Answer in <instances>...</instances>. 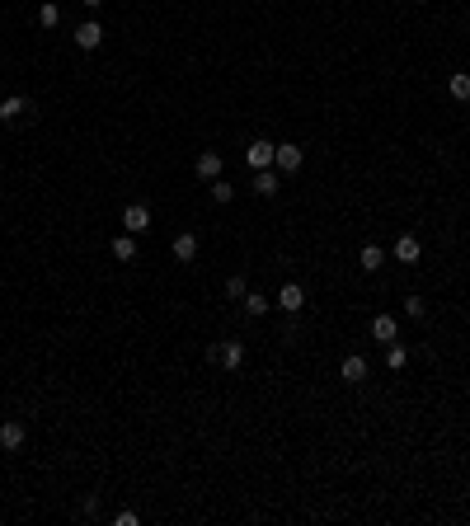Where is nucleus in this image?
<instances>
[{"label":"nucleus","mask_w":470,"mask_h":526,"mask_svg":"<svg viewBox=\"0 0 470 526\" xmlns=\"http://www.w3.org/2000/svg\"><path fill=\"white\" fill-rule=\"evenodd\" d=\"M212 362H216V367H226V371H240V367H245V343H240V338L216 343L212 348Z\"/></svg>","instance_id":"obj_1"},{"label":"nucleus","mask_w":470,"mask_h":526,"mask_svg":"<svg viewBox=\"0 0 470 526\" xmlns=\"http://www.w3.org/2000/svg\"><path fill=\"white\" fill-rule=\"evenodd\" d=\"M123 231H127V236L151 231V207H146V202H127V207H123Z\"/></svg>","instance_id":"obj_2"},{"label":"nucleus","mask_w":470,"mask_h":526,"mask_svg":"<svg viewBox=\"0 0 470 526\" xmlns=\"http://www.w3.org/2000/svg\"><path fill=\"white\" fill-rule=\"evenodd\" d=\"M306 165V156H301V146H291V141H282L278 151H273V169H282V174H296V169Z\"/></svg>","instance_id":"obj_3"},{"label":"nucleus","mask_w":470,"mask_h":526,"mask_svg":"<svg viewBox=\"0 0 470 526\" xmlns=\"http://www.w3.org/2000/svg\"><path fill=\"white\" fill-rule=\"evenodd\" d=\"M273 151H278L273 141H249V146H245L249 169H273Z\"/></svg>","instance_id":"obj_4"},{"label":"nucleus","mask_w":470,"mask_h":526,"mask_svg":"<svg viewBox=\"0 0 470 526\" xmlns=\"http://www.w3.org/2000/svg\"><path fill=\"white\" fill-rule=\"evenodd\" d=\"M273 305H278V310H287V315H296V310L306 305V291H301V282H287V287L278 291V301H273Z\"/></svg>","instance_id":"obj_5"},{"label":"nucleus","mask_w":470,"mask_h":526,"mask_svg":"<svg viewBox=\"0 0 470 526\" xmlns=\"http://www.w3.org/2000/svg\"><path fill=\"white\" fill-rule=\"evenodd\" d=\"M339 376H344L348 385L367 381V358H362V353H348V358H344V367H339Z\"/></svg>","instance_id":"obj_6"},{"label":"nucleus","mask_w":470,"mask_h":526,"mask_svg":"<svg viewBox=\"0 0 470 526\" xmlns=\"http://www.w3.org/2000/svg\"><path fill=\"white\" fill-rule=\"evenodd\" d=\"M371 338H376L381 348L395 343V338H400V325H395V315H376V320H371Z\"/></svg>","instance_id":"obj_7"},{"label":"nucleus","mask_w":470,"mask_h":526,"mask_svg":"<svg viewBox=\"0 0 470 526\" xmlns=\"http://www.w3.org/2000/svg\"><path fill=\"white\" fill-rule=\"evenodd\" d=\"M24 437H29V433H24L19 418H5V423H0V447H5V451H19Z\"/></svg>","instance_id":"obj_8"},{"label":"nucleus","mask_w":470,"mask_h":526,"mask_svg":"<svg viewBox=\"0 0 470 526\" xmlns=\"http://www.w3.org/2000/svg\"><path fill=\"white\" fill-rule=\"evenodd\" d=\"M99 43H104V29H99L94 19H85V24L76 29V47H80V52H94Z\"/></svg>","instance_id":"obj_9"},{"label":"nucleus","mask_w":470,"mask_h":526,"mask_svg":"<svg viewBox=\"0 0 470 526\" xmlns=\"http://www.w3.org/2000/svg\"><path fill=\"white\" fill-rule=\"evenodd\" d=\"M395 258H400V263H419V258H424L419 236H400V240H395Z\"/></svg>","instance_id":"obj_10"},{"label":"nucleus","mask_w":470,"mask_h":526,"mask_svg":"<svg viewBox=\"0 0 470 526\" xmlns=\"http://www.w3.org/2000/svg\"><path fill=\"white\" fill-rule=\"evenodd\" d=\"M174 258H179V263H193V258H198V236H193V231H184V236H174Z\"/></svg>","instance_id":"obj_11"},{"label":"nucleus","mask_w":470,"mask_h":526,"mask_svg":"<svg viewBox=\"0 0 470 526\" xmlns=\"http://www.w3.org/2000/svg\"><path fill=\"white\" fill-rule=\"evenodd\" d=\"M198 179L202 183L221 179V156H216V151H202V156H198Z\"/></svg>","instance_id":"obj_12"},{"label":"nucleus","mask_w":470,"mask_h":526,"mask_svg":"<svg viewBox=\"0 0 470 526\" xmlns=\"http://www.w3.org/2000/svg\"><path fill=\"white\" fill-rule=\"evenodd\" d=\"M24 113H29V99H24V94H5V99H0V123H14Z\"/></svg>","instance_id":"obj_13"},{"label":"nucleus","mask_w":470,"mask_h":526,"mask_svg":"<svg viewBox=\"0 0 470 526\" xmlns=\"http://www.w3.org/2000/svg\"><path fill=\"white\" fill-rule=\"evenodd\" d=\"M358 268H362V273H376V268H386V249H381V245H362V254H358Z\"/></svg>","instance_id":"obj_14"},{"label":"nucleus","mask_w":470,"mask_h":526,"mask_svg":"<svg viewBox=\"0 0 470 526\" xmlns=\"http://www.w3.org/2000/svg\"><path fill=\"white\" fill-rule=\"evenodd\" d=\"M254 193L259 198H273V193H278V174H273V169H254Z\"/></svg>","instance_id":"obj_15"},{"label":"nucleus","mask_w":470,"mask_h":526,"mask_svg":"<svg viewBox=\"0 0 470 526\" xmlns=\"http://www.w3.org/2000/svg\"><path fill=\"white\" fill-rule=\"evenodd\" d=\"M113 258H123V263H132V258H136V240L127 236V231H123V236H113Z\"/></svg>","instance_id":"obj_16"},{"label":"nucleus","mask_w":470,"mask_h":526,"mask_svg":"<svg viewBox=\"0 0 470 526\" xmlns=\"http://www.w3.org/2000/svg\"><path fill=\"white\" fill-rule=\"evenodd\" d=\"M447 94H451V99H461V103H470V76H466V71H456V76L447 80Z\"/></svg>","instance_id":"obj_17"},{"label":"nucleus","mask_w":470,"mask_h":526,"mask_svg":"<svg viewBox=\"0 0 470 526\" xmlns=\"http://www.w3.org/2000/svg\"><path fill=\"white\" fill-rule=\"evenodd\" d=\"M245 310L259 320V315H269V310H273V301L264 296V291H245Z\"/></svg>","instance_id":"obj_18"},{"label":"nucleus","mask_w":470,"mask_h":526,"mask_svg":"<svg viewBox=\"0 0 470 526\" xmlns=\"http://www.w3.org/2000/svg\"><path fill=\"white\" fill-rule=\"evenodd\" d=\"M404 362H409V353L400 348V338H395V343H386V367H391V371H400Z\"/></svg>","instance_id":"obj_19"},{"label":"nucleus","mask_w":470,"mask_h":526,"mask_svg":"<svg viewBox=\"0 0 470 526\" xmlns=\"http://www.w3.org/2000/svg\"><path fill=\"white\" fill-rule=\"evenodd\" d=\"M245 291H249L245 273H235V278H226V296H231V301H245Z\"/></svg>","instance_id":"obj_20"},{"label":"nucleus","mask_w":470,"mask_h":526,"mask_svg":"<svg viewBox=\"0 0 470 526\" xmlns=\"http://www.w3.org/2000/svg\"><path fill=\"white\" fill-rule=\"evenodd\" d=\"M38 24H43V29H47V34H52V29H56V24H61V10H56V5H52V0H47V5H43V10H38Z\"/></svg>","instance_id":"obj_21"},{"label":"nucleus","mask_w":470,"mask_h":526,"mask_svg":"<svg viewBox=\"0 0 470 526\" xmlns=\"http://www.w3.org/2000/svg\"><path fill=\"white\" fill-rule=\"evenodd\" d=\"M231 198H235V183H226V179H212V202H221V207H226Z\"/></svg>","instance_id":"obj_22"},{"label":"nucleus","mask_w":470,"mask_h":526,"mask_svg":"<svg viewBox=\"0 0 470 526\" xmlns=\"http://www.w3.org/2000/svg\"><path fill=\"white\" fill-rule=\"evenodd\" d=\"M404 315H409V320H424V296H404Z\"/></svg>","instance_id":"obj_23"},{"label":"nucleus","mask_w":470,"mask_h":526,"mask_svg":"<svg viewBox=\"0 0 470 526\" xmlns=\"http://www.w3.org/2000/svg\"><path fill=\"white\" fill-rule=\"evenodd\" d=\"M113 522H118V526H136V522H141V517H136V512H132V507H123V512L113 517Z\"/></svg>","instance_id":"obj_24"},{"label":"nucleus","mask_w":470,"mask_h":526,"mask_svg":"<svg viewBox=\"0 0 470 526\" xmlns=\"http://www.w3.org/2000/svg\"><path fill=\"white\" fill-rule=\"evenodd\" d=\"M80 5H90V10H94V5H104V0H80Z\"/></svg>","instance_id":"obj_25"}]
</instances>
